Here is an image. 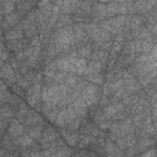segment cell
I'll return each mask as SVG.
<instances>
[{"label": "cell", "mask_w": 157, "mask_h": 157, "mask_svg": "<svg viewBox=\"0 0 157 157\" xmlns=\"http://www.w3.org/2000/svg\"><path fill=\"white\" fill-rule=\"evenodd\" d=\"M75 119H76V113L74 112V109H65L56 115V119L54 121L59 125H69Z\"/></svg>", "instance_id": "cell-1"}, {"label": "cell", "mask_w": 157, "mask_h": 157, "mask_svg": "<svg viewBox=\"0 0 157 157\" xmlns=\"http://www.w3.org/2000/svg\"><path fill=\"white\" fill-rule=\"evenodd\" d=\"M72 39H74L72 32L69 31V29H63V31H60L59 34H58L56 43H58V45L65 48V47H67V45H70V44L72 43Z\"/></svg>", "instance_id": "cell-2"}, {"label": "cell", "mask_w": 157, "mask_h": 157, "mask_svg": "<svg viewBox=\"0 0 157 157\" xmlns=\"http://www.w3.org/2000/svg\"><path fill=\"white\" fill-rule=\"evenodd\" d=\"M9 131H10V134H11L12 136H20V135L23 132V128H22V125H21L18 121L15 120V121L11 123Z\"/></svg>", "instance_id": "cell-3"}, {"label": "cell", "mask_w": 157, "mask_h": 157, "mask_svg": "<svg viewBox=\"0 0 157 157\" xmlns=\"http://www.w3.org/2000/svg\"><path fill=\"white\" fill-rule=\"evenodd\" d=\"M105 151H107V153H108L110 157H121V152H120V150H119L115 145H113L110 141L107 144Z\"/></svg>", "instance_id": "cell-4"}, {"label": "cell", "mask_w": 157, "mask_h": 157, "mask_svg": "<svg viewBox=\"0 0 157 157\" xmlns=\"http://www.w3.org/2000/svg\"><path fill=\"white\" fill-rule=\"evenodd\" d=\"M55 137H56V135H55L54 130L48 129V130L44 132V136H43V144H44V145H47L48 142L52 144V142L55 140Z\"/></svg>", "instance_id": "cell-5"}, {"label": "cell", "mask_w": 157, "mask_h": 157, "mask_svg": "<svg viewBox=\"0 0 157 157\" xmlns=\"http://www.w3.org/2000/svg\"><path fill=\"white\" fill-rule=\"evenodd\" d=\"M99 70H101V64H99L98 61H92V63L87 66L86 72L94 75V74H98V71H99Z\"/></svg>", "instance_id": "cell-6"}, {"label": "cell", "mask_w": 157, "mask_h": 157, "mask_svg": "<svg viewBox=\"0 0 157 157\" xmlns=\"http://www.w3.org/2000/svg\"><path fill=\"white\" fill-rule=\"evenodd\" d=\"M32 142H33V139L29 135H25V136H21L18 139V144L21 146H29Z\"/></svg>", "instance_id": "cell-7"}, {"label": "cell", "mask_w": 157, "mask_h": 157, "mask_svg": "<svg viewBox=\"0 0 157 157\" xmlns=\"http://www.w3.org/2000/svg\"><path fill=\"white\" fill-rule=\"evenodd\" d=\"M1 76H4L5 78H12L13 77V71L10 66H5L2 70H1Z\"/></svg>", "instance_id": "cell-8"}, {"label": "cell", "mask_w": 157, "mask_h": 157, "mask_svg": "<svg viewBox=\"0 0 157 157\" xmlns=\"http://www.w3.org/2000/svg\"><path fill=\"white\" fill-rule=\"evenodd\" d=\"M27 123H28V124L40 123V118H39L38 115H36L34 113H28V114H27Z\"/></svg>", "instance_id": "cell-9"}, {"label": "cell", "mask_w": 157, "mask_h": 157, "mask_svg": "<svg viewBox=\"0 0 157 157\" xmlns=\"http://www.w3.org/2000/svg\"><path fill=\"white\" fill-rule=\"evenodd\" d=\"M70 155V150L66 147H61L55 152V157H69Z\"/></svg>", "instance_id": "cell-10"}, {"label": "cell", "mask_w": 157, "mask_h": 157, "mask_svg": "<svg viewBox=\"0 0 157 157\" xmlns=\"http://www.w3.org/2000/svg\"><path fill=\"white\" fill-rule=\"evenodd\" d=\"M32 139H38L39 137V135H40V131H39V128H32L31 130H29V134H28Z\"/></svg>", "instance_id": "cell-11"}, {"label": "cell", "mask_w": 157, "mask_h": 157, "mask_svg": "<svg viewBox=\"0 0 157 157\" xmlns=\"http://www.w3.org/2000/svg\"><path fill=\"white\" fill-rule=\"evenodd\" d=\"M65 136H66V140H67V142H69L70 145H75V144H76L77 139H76V135H75V134H66V132H65Z\"/></svg>", "instance_id": "cell-12"}, {"label": "cell", "mask_w": 157, "mask_h": 157, "mask_svg": "<svg viewBox=\"0 0 157 157\" xmlns=\"http://www.w3.org/2000/svg\"><path fill=\"white\" fill-rule=\"evenodd\" d=\"M18 37H20V33L16 32V31H11V32H9V33L6 34V38H7V39H17Z\"/></svg>", "instance_id": "cell-13"}, {"label": "cell", "mask_w": 157, "mask_h": 157, "mask_svg": "<svg viewBox=\"0 0 157 157\" xmlns=\"http://www.w3.org/2000/svg\"><path fill=\"white\" fill-rule=\"evenodd\" d=\"M4 6H5V11L6 12H10V11H12L15 4L13 2H4Z\"/></svg>", "instance_id": "cell-14"}, {"label": "cell", "mask_w": 157, "mask_h": 157, "mask_svg": "<svg viewBox=\"0 0 157 157\" xmlns=\"http://www.w3.org/2000/svg\"><path fill=\"white\" fill-rule=\"evenodd\" d=\"M91 80L93 81V82H102V76L101 75H98V74H94V75H92V77H91Z\"/></svg>", "instance_id": "cell-15"}, {"label": "cell", "mask_w": 157, "mask_h": 157, "mask_svg": "<svg viewBox=\"0 0 157 157\" xmlns=\"http://www.w3.org/2000/svg\"><path fill=\"white\" fill-rule=\"evenodd\" d=\"M140 157H155V150L152 148V150L147 151L146 153H144V155H142V156H140Z\"/></svg>", "instance_id": "cell-16"}, {"label": "cell", "mask_w": 157, "mask_h": 157, "mask_svg": "<svg viewBox=\"0 0 157 157\" xmlns=\"http://www.w3.org/2000/svg\"><path fill=\"white\" fill-rule=\"evenodd\" d=\"M2 155H4V151H2V150H0V156H2Z\"/></svg>", "instance_id": "cell-17"}]
</instances>
